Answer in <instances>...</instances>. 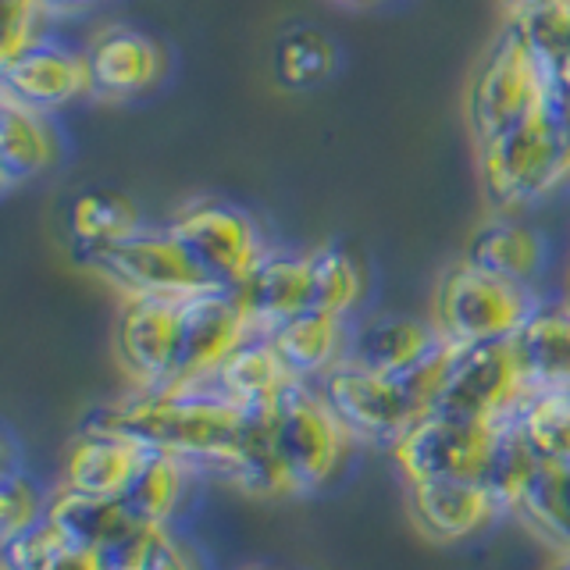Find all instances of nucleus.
Masks as SVG:
<instances>
[{
	"instance_id": "obj_1",
	"label": "nucleus",
	"mask_w": 570,
	"mask_h": 570,
	"mask_svg": "<svg viewBox=\"0 0 570 570\" xmlns=\"http://www.w3.org/2000/svg\"><path fill=\"white\" fill-rule=\"evenodd\" d=\"M254 410L228 403L214 389H132L86 414L82 424L132 435L154 453H171L200 474H225Z\"/></svg>"
},
{
	"instance_id": "obj_2",
	"label": "nucleus",
	"mask_w": 570,
	"mask_h": 570,
	"mask_svg": "<svg viewBox=\"0 0 570 570\" xmlns=\"http://www.w3.org/2000/svg\"><path fill=\"white\" fill-rule=\"evenodd\" d=\"M481 193L495 214L517 218L570 183V154L549 107L478 147Z\"/></svg>"
},
{
	"instance_id": "obj_3",
	"label": "nucleus",
	"mask_w": 570,
	"mask_h": 570,
	"mask_svg": "<svg viewBox=\"0 0 570 570\" xmlns=\"http://www.w3.org/2000/svg\"><path fill=\"white\" fill-rule=\"evenodd\" d=\"M534 311L539 296L531 285L499 278L463 257L439 275L432 296V325L456 346L510 343Z\"/></svg>"
},
{
	"instance_id": "obj_4",
	"label": "nucleus",
	"mask_w": 570,
	"mask_h": 570,
	"mask_svg": "<svg viewBox=\"0 0 570 570\" xmlns=\"http://www.w3.org/2000/svg\"><path fill=\"white\" fill-rule=\"evenodd\" d=\"M552 94V79L539 53L521 36L513 22L495 36V43L481 58L471 89H468V125L471 136L481 142L513 129L517 121L542 111Z\"/></svg>"
},
{
	"instance_id": "obj_5",
	"label": "nucleus",
	"mask_w": 570,
	"mask_h": 570,
	"mask_svg": "<svg viewBox=\"0 0 570 570\" xmlns=\"http://www.w3.org/2000/svg\"><path fill=\"white\" fill-rule=\"evenodd\" d=\"M264 414L293 492L311 495L325 489L343 468L353 439L321 396L317 382H293L272 406H264Z\"/></svg>"
},
{
	"instance_id": "obj_6",
	"label": "nucleus",
	"mask_w": 570,
	"mask_h": 570,
	"mask_svg": "<svg viewBox=\"0 0 570 570\" xmlns=\"http://www.w3.org/2000/svg\"><path fill=\"white\" fill-rule=\"evenodd\" d=\"M503 435L507 424L468 421L442 414V410H428L389 445V456L396 463L403 485L435 478L489 481Z\"/></svg>"
},
{
	"instance_id": "obj_7",
	"label": "nucleus",
	"mask_w": 570,
	"mask_h": 570,
	"mask_svg": "<svg viewBox=\"0 0 570 570\" xmlns=\"http://www.w3.org/2000/svg\"><path fill=\"white\" fill-rule=\"evenodd\" d=\"M89 272H97L107 285H115L121 296H165V299H189L196 293L218 289L200 264L189 257V249L171 236V228H147L132 232L97 254L79 257Z\"/></svg>"
},
{
	"instance_id": "obj_8",
	"label": "nucleus",
	"mask_w": 570,
	"mask_h": 570,
	"mask_svg": "<svg viewBox=\"0 0 570 570\" xmlns=\"http://www.w3.org/2000/svg\"><path fill=\"white\" fill-rule=\"evenodd\" d=\"M335 417L343 421L353 442H396L410 424L432 410L403 374H379L353 361H343L317 382Z\"/></svg>"
},
{
	"instance_id": "obj_9",
	"label": "nucleus",
	"mask_w": 570,
	"mask_h": 570,
	"mask_svg": "<svg viewBox=\"0 0 570 570\" xmlns=\"http://www.w3.org/2000/svg\"><path fill=\"white\" fill-rule=\"evenodd\" d=\"M168 228L218 289H236L272 254L264 243L261 225L243 207L225 200H207V196L178 207Z\"/></svg>"
},
{
	"instance_id": "obj_10",
	"label": "nucleus",
	"mask_w": 570,
	"mask_h": 570,
	"mask_svg": "<svg viewBox=\"0 0 570 570\" xmlns=\"http://www.w3.org/2000/svg\"><path fill=\"white\" fill-rule=\"evenodd\" d=\"M528 396L521 371L513 364L510 343L460 346L439 385L432 410L468 421L510 424L517 406Z\"/></svg>"
},
{
	"instance_id": "obj_11",
	"label": "nucleus",
	"mask_w": 570,
	"mask_h": 570,
	"mask_svg": "<svg viewBox=\"0 0 570 570\" xmlns=\"http://www.w3.org/2000/svg\"><path fill=\"white\" fill-rule=\"evenodd\" d=\"M183 353V299L125 296L115 321V356L132 389H168Z\"/></svg>"
},
{
	"instance_id": "obj_12",
	"label": "nucleus",
	"mask_w": 570,
	"mask_h": 570,
	"mask_svg": "<svg viewBox=\"0 0 570 570\" xmlns=\"http://www.w3.org/2000/svg\"><path fill=\"white\" fill-rule=\"evenodd\" d=\"M254 335L232 289H207L183 299V353L168 389H200Z\"/></svg>"
},
{
	"instance_id": "obj_13",
	"label": "nucleus",
	"mask_w": 570,
	"mask_h": 570,
	"mask_svg": "<svg viewBox=\"0 0 570 570\" xmlns=\"http://www.w3.org/2000/svg\"><path fill=\"white\" fill-rule=\"evenodd\" d=\"M406 517L424 539L463 542L489 531L499 517H507V510L489 481L435 478L406 485Z\"/></svg>"
},
{
	"instance_id": "obj_14",
	"label": "nucleus",
	"mask_w": 570,
	"mask_h": 570,
	"mask_svg": "<svg viewBox=\"0 0 570 570\" xmlns=\"http://www.w3.org/2000/svg\"><path fill=\"white\" fill-rule=\"evenodd\" d=\"M150 460V450L132 435L111 432V428L82 424L71 435L61 456V485L86 495L121 499Z\"/></svg>"
},
{
	"instance_id": "obj_15",
	"label": "nucleus",
	"mask_w": 570,
	"mask_h": 570,
	"mask_svg": "<svg viewBox=\"0 0 570 570\" xmlns=\"http://www.w3.org/2000/svg\"><path fill=\"white\" fill-rule=\"evenodd\" d=\"M0 82H4V97L36 107L43 115L94 94L86 50H71L53 40L36 43L11 65H0Z\"/></svg>"
},
{
	"instance_id": "obj_16",
	"label": "nucleus",
	"mask_w": 570,
	"mask_h": 570,
	"mask_svg": "<svg viewBox=\"0 0 570 570\" xmlns=\"http://www.w3.org/2000/svg\"><path fill=\"white\" fill-rule=\"evenodd\" d=\"M239 307L257 335H272L289 317L314 311V282H311V254H282L272 249L246 282L236 289Z\"/></svg>"
},
{
	"instance_id": "obj_17",
	"label": "nucleus",
	"mask_w": 570,
	"mask_h": 570,
	"mask_svg": "<svg viewBox=\"0 0 570 570\" xmlns=\"http://www.w3.org/2000/svg\"><path fill=\"white\" fill-rule=\"evenodd\" d=\"M86 65H89V89L97 97L125 100L147 94V89H154L165 79L168 58L147 32L115 26L94 36V43L86 50Z\"/></svg>"
},
{
	"instance_id": "obj_18",
	"label": "nucleus",
	"mask_w": 570,
	"mask_h": 570,
	"mask_svg": "<svg viewBox=\"0 0 570 570\" xmlns=\"http://www.w3.org/2000/svg\"><path fill=\"white\" fill-rule=\"evenodd\" d=\"M510 353L528 392L570 389V303H539L510 338Z\"/></svg>"
},
{
	"instance_id": "obj_19",
	"label": "nucleus",
	"mask_w": 570,
	"mask_h": 570,
	"mask_svg": "<svg viewBox=\"0 0 570 570\" xmlns=\"http://www.w3.org/2000/svg\"><path fill=\"white\" fill-rule=\"evenodd\" d=\"M278 356L285 361L299 382H321L332 367H338L350 356V317H338L328 311H303L278 325L272 335Z\"/></svg>"
},
{
	"instance_id": "obj_20",
	"label": "nucleus",
	"mask_w": 570,
	"mask_h": 570,
	"mask_svg": "<svg viewBox=\"0 0 570 570\" xmlns=\"http://www.w3.org/2000/svg\"><path fill=\"white\" fill-rule=\"evenodd\" d=\"M439 328L432 321L421 317H371L364 325L353 328L350 338V356L346 361L361 364L367 371L379 374H403L410 367H417L428 353L439 346Z\"/></svg>"
},
{
	"instance_id": "obj_21",
	"label": "nucleus",
	"mask_w": 570,
	"mask_h": 570,
	"mask_svg": "<svg viewBox=\"0 0 570 570\" xmlns=\"http://www.w3.org/2000/svg\"><path fill=\"white\" fill-rule=\"evenodd\" d=\"M293 382H299V379L285 367L272 338L254 332L218 367V374L207 382V389H214L218 396H225L228 403H236L243 410H264V406H272Z\"/></svg>"
},
{
	"instance_id": "obj_22",
	"label": "nucleus",
	"mask_w": 570,
	"mask_h": 570,
	"mask_svg": "<svg viewBox=\"0 0 570 570\" xmlns=\"http://www.w3.org/2000/svg\"><path fill=\"white\" fill-rule=\"evenodd\" d=\"M50 521H58L76 546L97 549L111 557L115 549L139 531L142 521H136V513L121 503V499H104V495H86L76 489L58 485L50 492V507H47Z\"/></svg>"
},
{
	"instance_id": "obj_23",
	"label": "nucleus",
	"mask_w": 570,
	"mask_h": 570,
	"mask_svg": "<svg viewBox=\"0 0 570 570\" xmlns=\"http://www.w3.org/2000/svg\"><path fill=\"white\" fill-rule=\"evenodd\" d=\"M463 261H471L485 272L531 285L546 267V239L531 225L495 214L485 225H478L463 249Z\"/></svg>"
},
{
	"instance_id": "obj_24",
	"label": "nucleus",
	"mask_w": 570,
	"mask_h": 570,
	"mask_svg": "<svg viewBox=\"0 0 570 570\" xmlns=\"http://www.w3.org/2000/svg\"><path fill=\"white\" fill-rule=\"evenodd\" d=\"M61 157V136L43 111L0 97V171L8 186L50 171Z\"/></svg>"
},
{
	"instance_id": "obj_25",
	"label": "nucleus",
	"mask_w": 570,
	"mask_h": 570,
	"mask_svg": "<svg viewBox=\"0 0 570 570\" xmlns=\"http://www.w3.org/2000/svg\"><path fill=\"white\" fill-rule=\"evenodd\" d=\"M510 517L552 552H570V463H534Z\"/></svg>"
},
{
	"instance_id": "obj_26",
	"label": "nucleus",
	"mask_w": 570,
	"mask_h": 570,
	"mask_svg": "<svg viewBox=\"0 0 570 570\" xmlns=\"http://www.w3.org/2000/svg\"><path fill=\"white\" fill-rule=\"evenodd\" d=\"M200 478V471L193 463L178 460L171 453H154L142 463V471L129 485V492L121 495V503L136 513V521L142 524H175V517L183 513L186 499L193 492V481Z\"/></svg>"
},
{
	"instance_id": "obj_27",
	"label": "nucleus",
	"mask_w": 570,
	"mask_h": 570,
	"mask_svg": "<svg viewBox=\"0 0 570 570\" xmlns=\"http://www.w3.org/2000/svg\"><path fill=\"white\" fill-rule=\"evenodd\" d=\"M139 228H142V218L136 204L115 189L79 193L68 207V236H71V246H76V257L115 246L121 239H129Z\"/></svg>"
},
{
	"instance_id": "obj_28",
	"label": "nucleus",
	"mask_w": 570,
	"mask_h": 570,
	"mask_svg": "<svg viewBox=\"0 0 570 570\" xmlns=\"http://www.w3.org/2000/svg\"><path fill=\"white\" fill-rule=\"evenodd\" d=\"M510 424L539 460L570 463V389L528 392Z\"/></svg>"
},
{
	"instance_id": "obj_29",
	"label": "nucleus",
	"mask_w": 570,
	"mask_h": 570,
	"mask_svg": "<svg viewBox=\"0 0 570 570\" xmlns=\"http://www.w3.org/2000/svg\"><path fill=\"white\" fill-rule=\"evenodd\" d=\"M311 282H314V311H328L350 317L364 299V267L353 261L350 249L325 243L311 249Z\"/></svg>"
},
{
	"instance_id": "obj_30",
	"label": "nucleus",
	"mask_w": 570,
	"mask_h": 570,
	"mask_svg": "<svg viewBox=\"0 0 570 570\" xmlns=\"http://www.w3.org/2000/svg\"><path fill=\"white\" fill-rule=\"evenodd\" d=\"M111 570H204V560L171 524H139L132 539L111 552Z\"/></svg>"
},
{
	"instance_id": "obj_31",
	"label": "nucleus",
	"mask_w": 570,
	"mask_h": 570,
	"mask_svg": "<svg viewBox=\"0 0 570 570\" xmlns=\"http://www.w3.org/2000/svg\"><path fill=\"white\" fill-rule=\"evenodd\" d=\"M335 71V43L317 29H293L275 43V79L285 89H311Z\"/></svg>"
},
{
	"instance_id": "obj_32",
	"label": "nucleus",
	"mask_w": 570,
	"mask_h": 570,
	"mask_svg": "<svg viewBox=\"0 0 570 570\" xmlns=\"http://www.w3.org/2000/svg\"><path fill=\"white\" fill-rule=\"evenodd\" d=\"M510 22L521 29L531 50L539 53L552 86L570 89V0L524 18H510Z\"/></svg>"
},
{
	"instance_id": "obj_33",
	"label": "nucleus",
	"mask_w": 570,
	"mask_h": 570,
	"mask_svg": "<svg viewBox=\"0 0 570 570\" xmlns=\"http://www.w3.org/2000/svg\"><path fill=\"white\" fill-rule=\"evenodd\" d=\"M47 507L50 492L36 485L32 474L18 468V463H4V474H0V542L40 524L47 517Z\"/></svg>"
},
{
	"instance_id": "obj_34",
	"label": "nucleus",
	"mask_w": 570,
	"mask_h": 570,
	"mask_svg": "<svg viewBox=\"0 0 570 570\" xmlns=\"http://www.w3.org/2000/svg\"><path fill=\"white\" fill-rule=\"evenodd\" d=\"M71 546H76L71 534L58 521L43 517V521L32 524L29 531L4 539V546H0V570H47Z\"/></svg>"
},
{
	"instance_id": "obj_35",
	"label": "nucleus",
	"mask_w": 570,
	"mask_h": 570,
	"mask_svg": "<svg viewBox=\"0 0 570 570\" xmlns=\"http://www.w3.org/2000/svg\"><path fill=\"white\" fill-rule=\"evenodd\" d=\"M47 570H111V557L97 549H86V546H71Z\"/></svg>"
},
{
	"instance_id": "obj_36",
	"label": "nucleus",
	"mask_w": 570,
	"mask_h": 570,
	"mask_svg": "<svg viewBox=\"0 0 570 570\" xmlns=\"http://www.w3.org/2000/svg\"><path fill=\"white\" fill-rule=\"evenodd\" d=\"M97 4H104V0H40V8H43L47 18L50 14H79V11L97 8Z\"/></svg>"
},
{
	"instance_id": "obj_37",
	"label": "nucleus",
	"mask_w": 570,
	"mask_h": 570,
	"mask_svg": "<svg viewBox=\"0 0 570 570\" xmlns=\"http://www.w3.org/2000/svg\"><path fill=\"white\" fill-rule=\"evenodd\" d=\"M510 18H524V14H534V11H546V8H557V4H567V0H503Z\"/></svg>"
},
{
	"instance_id": "obj_38",
	"label": "nucleus",
	"mask_w": 570,
	"mask_h": 570,
	"mask_svg": "<svg viewBox=\"0 0 570 570\" xmlns=\"http://www.w3.org/2000/svg\"><path fill=\"white\" fill-rule=\"evenodd\" d=\"M546 570H570V552H557V557L549 560Z\"/></svg>"
},
{
	"instance_id": "obj_39",
	"label": "nucleus",
	"mask_w": 570,
	"mask_h": 570,
	"mask_svg": "<svg viewBox=\"0 0 570 570\" xmlns=\"http://www.w3.org/2000/svg\"><path fill=\"white\" fill-rule=\"evenodd\" d=\"M346 4H356V8H364V4H379V0H346Z\"/></svg>"
},
{
	"instance_id": "obj_40",
	"label": "nucleus",
	"mask_w": 570,
	"mask_h": 570,
	"mask_svg": "<svg viewBox=\"0 0 570 570\" xmlns=\"http://www.w3.org/2000/svg\"><path fill=\"white\" fill-rule=\"evenodd\" d=\"M567 303H570V272H567Z\"/></svg>"
},
{
	"instance_id": "obj_41",
	"label": "nucleus",
	"mask_w": 570,
	"mask_h": 570,
	"mask_svg": "<svg viewBox=\"0 0 570 570\" xmlns=\"http://www.w3.org/2000/svg\"><path fill=\"white\" fill-rule=\"evenodd\" d=\"M246 570H267V567H246Z\"/></svg>"
}]
</instances>
